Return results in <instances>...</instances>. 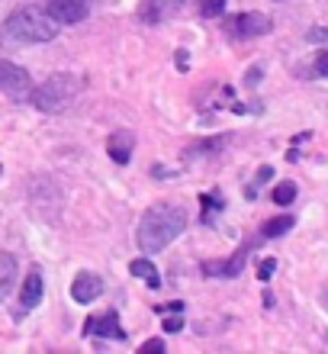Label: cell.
Returning a JSON list of instances; mask_svg holds the SVG:
<instances>
[{"label":"cell","instance_id":"30bf717a","mask_svg":"<svg viewBox=\"0 0 328 354\" xmlns=\"http://www.w3.org/2000/svg\"><path fill=\"white\" fill-rule=\"evenodd\" d=\"M180 7H184V0H145V3H142V10H139V17H142V23L155 26V23L171 19Z\"/></svg>","mask_w":328,"mask_h":354},{"label":"cell","instance_id":"484cf974","mask_svg":"<svg viewBox=\"0 0 328 354\" xmlns=\"http://www.w3.org/2000/svg\"><path fill=\"white\" fill-rule=\"evenodd\" d=\"M158 313H184V303H164V306H158Z\"/></svg>","mask_w":328,"mask_h":354},{"label":"cell","instance_id":"44dd1931","mask_svg":"<svg viewBox=\"0 0 328 354\" xmlns=\"http://www.w3.org/2000/svg\"><path fill=\"white\" fill-rule=\"evenodd\" d=\"M312 75L328 77V48H325V52H319V55H316V62H312Z\"/></svg>","mask_w":328,"mask_h":354},{"label":"cell","instance_id":"ac0fdd59","mask_svg":"<svg viewBox=\"0 0 328 354\" xmlns=\"http://www.w3.org/2000/svg\"><path fill=\"white\" fill-rule=\"evenodd\" d=\"M200 203H203V223H213V216L222 209V196L219 194H206V196H200Z\"/></svg>","mask_w":328,"mask_h":354},{"label":"cell","instance_id":"2e32d148","mask_svg":"<svg viewBox=\"0 0 328 354\" xmlns=\"http://www.w3.org/2000/svg\"><path fill=\"white\" fill-rule=\"evenodd\" d=\"M271 200H273L277 206H290L293 200H296V184H293V180H280V184L273 187Z\"/></svg>","mask_w":328,"mask_h":354},{"label":"cell","instance_id":"5bb4252c","mask_svg":"<svg viewBox=\"0 0 328 354\" xmlns=\"http://www.w3.org/2000/svg\"><path fill=\"white\" fill-rule=\"evenodd\" d=\"M129 270H132V277L145 280V283H151V287H161V277H158V270H155V264H151L148 258H135V261L129 264Z\"/></svg>","mask_w":328,"mask_h":354},{"label":"cell","instance_id":"cb8c5ba5","mask_svg":"<svg viewBox=\"0 0 328 354\" xmlns=\"http://www.w3.org/2000/svg\"><path fill=\"white\" fill-rule=\"evenodd\" d=\"M164 351V342L161 338H151V342H145V345L139 348V354H161Z\"/></svg>","mask_w":328,"mask_h":354},{"label":"cell","instance_id":"3957f363","mask_svg":"<svg viewBox=\"0 0 328 354\" xmlns=\"http://www.w3.org/2000/svg\"><path fill=\"white\" fill-rule=\"evenodd\" d=\"M77 93H81V81L75 75H52L48 81L29 91V100L42 113H61L77 100Z\"/></svg>","mask_w":328,"mask_h":354},{"label":"cell","instance_id":"52a82bcc","mask_svg":"<svg viewBox=\"0 0 328 354\" xmlns=\"http://www.w3.org/2000/svg\"><path fill=\"white\" fill-rule=\"evenodd\" d=\"M244 261H248V245H242L232 258H225V261H203V277H222V280H232L242 274Z\"/></svg>","mask_w":328,"mask_h":354},{"label":"cell","instance_id":"7a4b0ae2","mask_svg":"<svg viewBox=\"0 0 328 354\" xmlns=\"http://www.w3.org/2000/svg\"><path fill=\"white\" fill-rule=\"evenodd\" d=\"M7 32L17 42H52L58 36V23L48 17V10L19 7L7 17Z\"/></svg>","mask_w":328,"mask_h":354},{"label":"cell","instance_id":"8992f818","mask_svg":"<svg viewBox=\"0 0 328 354\" xmlns=\"http://www.w3.org/2000/svg\"><path fill=\"white\" fill-rule=\"evenodd\" d=\"M42 293H46L42 270L32 268L26 274V280H23V290H19V309H17V316H26V313H32V309L42 303Z\"/></svg>","mask_w":328,"mask_h":354},{"label":"cell","instance_id":"7402d4cb","mask_svg":"<svg viewBox=\"0 0 328 354\" xmlns=\"http://www.w3.org/2000/svg\"><path fill=\"white\" fill-rule=\"evenodd\" d=\"M273 270H277V258H264L261 268H258V277H261L264 283H267V280L273 277Z\"/></svg>","mask_w":328,"mask_h":354},{"label":"cell","instance_id":"4fadbf2b","mask_svg":"<svg viewBox=\"0 0 328 354\" xmlns=\"http://www.w3.org/2000/svg\"><path fill=\"white\" fill-rule=\"evenodd\" d=\"M19 277V268H17V258L10 252H0V303L10 297V290L17 283Z\"/></svg>","mask_w":328,"mask_h":354},{"label":"cell","instance_id":"603a6c76","mask_svg":"<svg viewBox=\"0 0 328 354\" xmlns=\"http://www.w3.org/2000/svg\"><path fill=\"white\" fill-rule=\"evenodd\" d=\"M306 39H309V42H319V46H328V26H312L309 32H306Z\"/></svg>","mask_w":328,"mask_h":354},{"label":"cell","instance_id":"d6986e66","mask_svg":"<svg viewBox=\"0 0 328 354\" xmlns=\"http://www.w3.org/2000/svg\"><path fill=\"white\" fill-rule=\"evenodd\" d=\"M271 177H273V168H271V165H264V168H258V177H254V184L244 187V194H248V200H254V196H258V187L267 184Z\"/></svg>","mask_w":328,"mask_h":354},{"label":"cell","instance_id":"d4e9b609","mask_svg":"<svg viewBox=\"0 0 328 354\" xmlns=\"http://www.w3.org/2000/svg\"><path fill=\"white\" fill-rule=\"evenodd\" d=\"M164 332H168V335H174V332H180V328H184V319H180V313H177V319H164Z\"/></svg>","mask_w":328,"mask_h":354},{"label":"cell","instance_id":"277c9868","mask_svg":"<svg viewBox=\"0 0 328 354\" xmlns=\"http://www.w3.org/2000/svg\"><path fill=\"white\" fill-rule=\"evenodd\" d=\"M273 29L271 17H264V13H238L225 23V32L232 39H258V36H267Z\"/></svg>","mask_w":328,"mask_h":354},{"label":"cell","instance_id":"83f0119b","mask_svg":"<svg viewBox=\"0 0 328 354\" xmlns=\"http://www.w3.org/2000/svg\"><path fill=\"white\" fill-rule=\"evenodd\" d=\"M277 3H280V0H277Z\"/></svg>","mask_w":328,"mask_h":354},{"label":"cell","instance_id":"8fae6325","mask_svg":"<svg viewBox=\"0 0 328 354\" xmlns=\"http://www.w3.org/2000/svg\"><path fill=\"white\" fill-rule=\"evenodd\" d=\"M132 149H135V132H129V129H116L110 139H106V151H110V158L116 161V165H129Z\"/></svg>","mask_w":328,"mask_h":354},{"label":"cell","instance_id":"ba28073f","mask_svg":"<svg viewBox=\"0 0 328 354\" xmlns=\"http://www.w3.org/2000/svg\"><path fill=\"white\" fill-rule=\"evenodd\" d=\"M90 13V0H48V17L55 23H81Z\"/></svg>","mask_w":328,"mask_h":354},{"label":"cell","instance_id":"ffe728a7","mask_svg":"<svg viewBox=\"0 0 328 354\" xmlns=\"http://www.w3.org/2000/svg\"><path fill=\"white\" fill-rule=\"evenodd\" d=\"M222 10H225V0H200V13L206 19L222 17Z\"/></svg>","mask_w":328,"mask_h":354},{"label":"cell","instance_id":"6da1fadb","mask_svg":"<svg viewBox=\"0 0 328 354\" xmlns=\"http://www.w3.org/2000/svg\"><path fill=\"white\" fill-rule=\"evenodd\" d=\"M187 229V209L177 203H155L148 206L139 219V232L135 242L145 254H155L161 248H168L177 235H184Z\"/></svg>","mask_w":328,"mask_h":354},{"label":"cell","instance_id":"4316f807","mask_svg":"<svg viewBox=\"0 0 328 354\" xmlns=\"http://www.w3.org/2000/svg\"><path fill=\"white\" fill-rule=\"evenodd\" d=\"M261 81V68H251V75H248V84H258Z\"/></svg>","mask_w":328,"mask_h":354},{"label":"cell","instance_id":"7c38bea8","mask_svg":"<svg viewBox=\"0 0 328 354\" xmlns=\"http://www.w3.org/2000/svg\"><path fill=\"white\" fill-rule=\"evenodd\" d=\"M87 335H104V338L122 342V338H126V328L119 326V316H116V313H106V316H100V319H87Z\"/></svg>","mask_w":328,"mask_h":354},{"label":"cell","instance_id":"5b68a950","mask_svg":"<svg viewBox=\"0 0 328 354\" xmlns=\"http://www.w3.org/2000/svg\"><path fill=\"white\" fill-rule=\"evenodd\" d=\"M0 91L10 93V97H17V100H26L29 91H32V77H29L26 68L0 58Z\"/></svg>","mask_w":328,"mask_h":354},{"label":"cell","instance_id":"9c48e42d","mask_svg":"<svg viewBox=\"0 0 328 354\" xmlns=\"http://www.w3.org/2000/svg\"><path fill=\"white\" fill-rule=\"evenodd\" d=\"M100 293H104V280H100V274H94V270H81L75 277V283H71L75 303H94Z\"/></svg>","mask_w":328,"mask_h":354},{"label":"cell","instance_id":"9a60e30c","mask_svg":"<svg viewBox=\"0 0 328 354\" xmlns=\"http://www.w3.org/2000/svg\"><path fill=\"white\" fill-rule=\"evenodd\" d=\"M293 216H277V219H267L264 223V229H261V235L264 239H277V235H287L293 229Z\"/></svg>","mask_w":328,"mask_h":354},{"label":"cell","instance_id":"e0dca14e","mask_svg":"<svg viewBox=\"0 0 328 354\" xmlns=\"http://www.w3.org/2000/svg\"><path fill=\"white\" fill-rule=\"evenodd\" d=\"M219 145H229V136H216V139L197 142V145H190V155H216Z\"/></svg>","mask_w":328,"mask_h":354}]
</instances>
